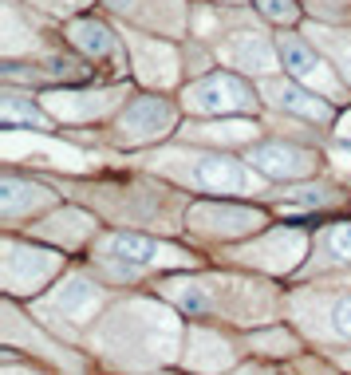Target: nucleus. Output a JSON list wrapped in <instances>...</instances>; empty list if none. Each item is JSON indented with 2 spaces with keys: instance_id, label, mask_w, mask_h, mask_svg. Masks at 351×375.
Instances as JSON below:
<instances>
[{
  "instance_id": "nucleus-1",
  "label": "nucleus",
  "mask_w": 351,
  "mask_h": 375,
  "mask_svg": "<svg viewBox=\"0 0 351 375\" xmlns=\"http://www.w3.org/2000/svg\"><path fill=\"white\" fill-rule=\"evenodd\" d=\"M166 296L190 316L233 320V324H265L280 312V296L261 280L245 277H186L166 280Z\"/></svg>"
},
{
  "instance_id": "nucleus-2",
  "label": "nucleus",
  "mask_w": 351,
  "mask_h": 375,
  "mask_svg": "<svg viewBox=\"0 0 351 375\" xmlns=\"http://www.w3.org/2000/svg\"><path fill=\"white\" fill-rule=\"evenodd\" d=\"M142 336H158V340H174L178 328L170 320V312L154 308L146 301H131L119 304L111 316H103V328H99V348L103 356L115 363H126V367H150V363H162L158 351L150 344H142Z\"/></svg>"
},
{
  "instance_id": "nucleus-3",
  "label": "nucleus",
  "mask_w": 351,
  "mask_h": 375,
  "mask_svg": "<svg viewBox=\"0 0 351 375\" xmlns=\"http://www.w3.org/2000/svg\"><path fill=\"white\" fill-rule=\"evenodd\" d=\"M95 261L107 269L115 280L134 277L138 269H162V265H186L194 257H186L174 245H162L154 237H138V233H107L95 245Z\"/></svg>"
},
{
  "instance_id": "nucleus-4",
  "label": "nucleus",
  "mask_w": 351,
  "mask_h": 375,
  "mask_svg": "<svg viewBox=\"0 0 351 375\" xmlns=\"http://www.w3.org/2000/svg\"><path fill=\"white\" fill-rule=\"evenodd\" d=\"M154 162L170 178L194 186V190H206V194H245L249 190L241 162H233L225 154H162Z\"/></svg>"
},
{
  "instance_id": "nucleus-5",
  "label": "nucleus",
  "mask_w": 351,
  "mask_h": 375,
  "mask_svg": "<svg viewBox=\"0 0 351 375\" xmlns=\"http://www.w3.org/2000/svg\"><path fill=\"white\" fill-rule=\"evenodd\" d=\"M170 127H174V107H170L166 99L142 95V99H134L131 107L115 119V127H111V143L146 146V143H154V138H162V134H170Z\"/></svg>"
},
{
  "instance_id": "nucleus-6",
  "label": "nucleus",
  "mask_w": 351,
  "mask_h": 375,
  "mask_svg": "<svg viewBox=\"0 0 351 375\" xmlns=\"http://www.w3.org/2000/svg\"><path fill=\"white\" fill-rule=\"evenodd\" d=\"M63 257L60 253H48V249H32V245H20V241H4V289L8 296L16 292H36L44 280H51L60 273Z\"/></svg>"
},
{
  "instance_id": "nucleus-7",
  "label": "nucleus",
  "mask_w": 351,
  "mask_h": 375,
  "mask_svg": "<svg viewBox=\"0 0 351 375\" xmlns=\"http://www.w3.org/2000/svg\"><path fill=\"white\" fill-rule=\"evenodd\" d=\"M186 225L206 237H245V233H256L265 225V214L253 206H229V202H197V206L186 209Z\"/></svg>"
},
{
  "instance_id": "nucleus-8",
  "label": "nucleus",
  "mask_w": 351,
  "mask_h": 375,
  "mask_svg": "<svg viewBox=\"0 0 351 375\" xmlns=\"http://www.w3.org/2000/svg\"><path fill=\"white\" fill-rule=\"evenodd\" d=\"M186 107L197 115H229V111H256L253 87H245L233 75H209L186 91Z\"/></svg>"
},
{
  "instance_id": "nucleus-9",
  "label": "nucleus",
  "mask_w": 351,
  "mask_h": 375,
  "mask_svg": "<svg viewBox=\"0 0 351 375\" xmlns=\"http://www.w3.org/2000/svg\"><path fill=\"white\" fill-rule=\"evenodd\" d=\"M249 166H256L265 178L296 182V178H312L320 170V154H312L296 143H261L249 146Z\"/></svg>"
},
{
  "instance_id": "nucleus-10",
  "label": "nucleus",
  "mask_w": 351,
  "mask_h": 375,
  "mask_svg": "<svg viewBox=\"0 0 351 375\" xmlns=\"http://www.w3.org/2000/svg\"><path fill=\"white\" fill-rule=\"evenodd\" d=\"M304 249H308V237H304L300 230H277V233H268L265 241L233 249V261H241V265L272 269V273H288V269L300 265Z\"/></svg>"
},
{
  "instance_id": "nucleus-11",
  "label": "nucleus",
  "mask_w": 351,
  "mask_h": 375,
  "mask_svg": "<svg viewBox=\"0 0 351 375\" xmlns=\"http://www.w3.org/2000/svg\"><path fill=\"white\" fill-rule=\"evenodd\" d=\"M99 301H103V289H99V285H91L87 277H67L40 301V312L48 316V320L63 316L67 324H87V320L95 316Z\"/></svg>"
},
{
  "instance_id": "nucleus-12",
  "label": "nucleus",
  "mask_w": 351,
  "mask_h": 375,
  "mask_svg": "<svg viewBox=\"0 0 351 375\" xmlns=\"http://www.w3.org/2000/svg\"><path fill=\"white\" fill-rule=\"evenodd\" d=\"M186 363L197 367V372H225V367H233L229 340H221L218 332H209V328H190V340H186Z\"/></svg>"
},
{
  "instance_id": "nucleus-13",
  "label": "nucleus",
  "mask_w": 351,
  "mask_h": 375,
  "mask_svg": "<svg viewBox=\"0 0 351 375\" xmlns=\"http://www.w3.org/2000/svg\"><path fill=\"white\" fill-rule=\"evenodd\" d=\"M268 95H272V103H277L280 111H292V115H300V119H308V122H320V127H327L332 115H336L324 99H316L312 91H304V87H296V83H272Z\"/></svg>"
},
{
  "instance_id": "nucleus-14",
  "label": "nucleus",
  "mask_w": 351,
  "mask_h": 375,
  "mask_svg": "<svg viewBox=\"0 0 351 375\" xmlns=\"http://www.w3.org/2000/svg\"><path fill=\"white\" fill-rule=\"evenodd\" d=\"M316 269H348L351 265V221H336L316 241Z\"/></svg>"
},
{
  "instance_id": "nucleus-15",
  "label": "nucleus",
  "mask_w": 351,
  "mask_h": 375,
  "mask_svg": "<svg viewBox=\"0 0 351 375\" xmlns=\"http://www.w3.org/2000/svg\"><path fill=\"white\" fill-rule=\"evenodd\" d=\"M20 202H32V206H48L51 194L44 190V186H36V182H20L16 174H8L4 178V186H0V209H4V221H16V214H20Z\"/></svg>"
},
{
  "instance_id": "nucleus-16",
  "label": "nucleus",
  "mask_w": 351,
  "mask_h": 375,
  "mask_svg": "<svg viewBox=\"0 0 351 375\" xmlns=\"http://www.w3.org/2000/svg\"><path fill=\"white\" fill-rule=\"evenodd\" d=\"M79 221H91L87 214H79V209H63V214H56V218L40 221L36 233L40 237H48V241H60L63 249H75V245H83L87 237L95 230H72V225H79Z\"/></svg>"
},
{
  "instance_id": "nucleus-17",
  "label": "nucleus",
  "mask_w": 351,
  "mask_h": 375,
  "mask_svg": "<svg viewBox=\"0 0 351 375\" xmlns=\"http://www.w3.org/2000/svg\"><path fill=\"white\" fill-rule=\"evenodd\" d=\"M280 56H284V67H288L296 79H304V83H308V79H320V60H316L296 36H280Z\"/></svg>"
},
{
  "instance_id": "nucleus-18",
  "label": "nucleus",
  "mask_w": 351,
  "mask_h": 375,
  "mask_svg": "<svg viewBox=\"0 0 351 375\" xmlns=\"http://www.w3.org/2000/svg\"><path fill=\"white\" fill-rule=\"evenodd\" d=\"M320 320H324V336H332V340H351V292H348V296L327 301L324 312H320Z\"/></svg>"
},
{
  "instance_id": "nucleus-19",
  "label": "nucleus",
  "mask_w": 351,
  "mask_h": 375,
  "mask_svg": "<svg viewBox=\"0 0 351 375\" xmlns=\"http://www.w3.org/2000/svg\"><path fill=\"white\" fill-rule=\"evenodd\" d=\"M75 44H79L91 60H95V56L99 60H107L111 51H115V40H111V32L103 24H79L75 28Z\"/></svg>"
},
{
  "instance_id": "nucleus-20",
  "label": "nucleus",
  "mask_w": 351,
  "mask_h": 375,
  "mask_svg": "<svg viewBox=\"0 0 351 375\" xmlns=\"http://www.w3.org/2000/svg\"><path fill=\"white\" fill-rule=\"evenodd\" d=\"M253 348H265L268 356H292V351H300V340L284 328H272L268 336H253Z\"/></svg>"
},
{
  "instance_id": "nucleus-21",
  "label": "nucleus",
  "mask_w": 351,
  "mask_h": 375,
  "mask_svg": "<svg viewBox=\"0 0 351 375\" xmlns=\"http://www.w3.org/2000/svg\"><path fill=\"white\" fill-rule=\"evenodd\" d=\"M261 13L272 16V20H292V16H296V4H292V0H261Z\"/></svg>"
},
{
  "instance_id": "nucleus-22",
  "label": "nucleus",
  "mask_w": 351,
  "mask_h": 375,
  "mask_svg": "<svg viewBox=\"0 0 351 375\" xmlns=\"http://www.w3.org/2000/svg\"><path fill=\"white\" fill-rule=\"evenodd\" d=\"M237 375H272V372H265V367H241Z\"/></svg>"
},
{
  "instance_id": "nucleus-23",
  "label": "nucleus",
  "mask_w": 351,
  "mask_h": 375,
  "mask_svg": "<svg viewBox=\"0 0 351 375\" xmlns=\"http://www.w3.org/2000/svg\"><path fill=\"white\" fill-rule=\"evenodd\" d=\"M4 375H32V372H16V367H8V372H4Z\"/></svg>"
}]
</instances>
